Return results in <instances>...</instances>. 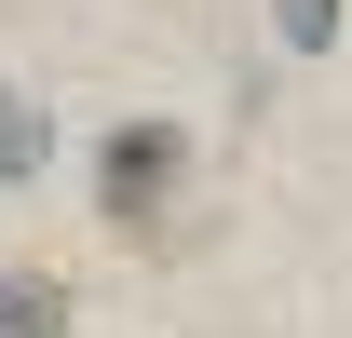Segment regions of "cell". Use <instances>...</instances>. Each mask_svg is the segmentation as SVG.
Segmentation results:
<instances>
[{"instance_id":"cell-3","label":"cell","mask_w":352,"mask_h":338,"mask_svg":"<svg viewBox=\"0 0 352 338\" xmlns=\"http://www.w3.org/2000/svg\"><path fill=\"white\" fill-rule=\"evenodd\" d=\"M339 27V0H285V41H325Z\"/></svg>"},{"instance_id":"cell-2","label":"cell","mask_w":352,"mask_h":338,"mask_svg":"<svg viewBox=\"0 0 352 338\" xmlns=\"http://www.w3.org/2000/svg\"><path fill=\"white\" fill-rule=\"evenodd\" d=\"M0 338H68V284L54 271H0Z\"/></svg>"},{"instance_id":"cell-1","label":"cell","mask_w":352,"mask_h":338,"mask_svg":"<svg viewBox=\"0 0 352 338\" xmlns=\"http://www.w3.org/2000/svg\"><path fill=\"white\" fill-rule=\"evenodd\" d=\"M176 190H190V122H122L95 149V203L122 216V230H163Z\"/></svg>"}]
</instances>
